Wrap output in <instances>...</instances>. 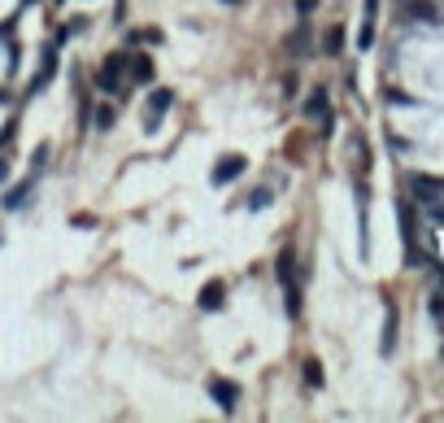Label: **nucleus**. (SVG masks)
<instances>
[{
    "label": "nucleus",
    "mask_w": 444,
    "mask_h": 423,
    "mask_svg": "<svg viewBox=\"0 0 444 423\" xmlns=\"http://www.w3.org/2000/svg\"><path fill=\"white\" fill-rule=\"evenodd\" d=\"M127 70H131V57L127 53H109V57H105V66L96 70V88L122 97V92H127Z\"/></svg>",
    "instance_id": "f257e3e1"
},
{
    "label": "nucleus",
    "mask_w": 444,
    "mask_h": 423,
    "mask_svg": "<svg viewBox=\"0 0 444 423\" xmlns=\"http://www.w3.org/2000/svg\"><path fill=\"white\" fill-rule=\"evenodd\" d=\"M170 105H174V92H170V88H157V92H148V101H144V131H157Z\"/></svg>",
    "instance_id": "f03ea898"
},
{
    "label": "nucleus",
    "mask_w": 444,
    "mask_h": 423,
    "mask_svg": "<svg viewBox=\"0 0 444 423\" xmlns=\"http://www.w3.org/2000/svg\"><path fill=\"white\" fill-rule=\"evenodd\" d=\"M410 192L418 196V201H440V192H444V179H436V175H410Z\"/></svg>",
    "instance_id": "7ed1b4c3"
},
{
    "label": "nucleus",
    "mask_w": 444,
    "mask_h": 423,
    "mask_svg": "<svg viewBox=\"0 0 444 423\" xmlns=\"http://www.w3.org/2000/svg\"><path fill=\"white\" fill-rule=\"evenodd\" d=\"M239 175H244V157H239V153H231V157H222L218 166H213V188H226L231 179H239Z\"/></svg>",
    "instance_id": "20e7f679"
},
{
    "label": "nucleus",
    "mask_w": 444,
    "mask_h": 423,
    "mask_svg": "<svg viewBox=\"0 0 444 423\" xmlns=\"http://www.w3.org/2000/svg\"><path fill=\"white\" fill-rule=\"evenodd\" d=\"M305 118L331 123V97H327V88H314V92L305 97Z\"/></svg>",
    "instance_id": "39448f33"
},
{
    "label": "nucleus",
    "mask_w": 444,
    "mask_h": 423,
    "mask_svg": "<svg viewBox=\"0 0 444 423\" xmlns=\"http://www.w3.org/2000/svg\"><path fill=\"white\" fill-rule=\"evenodd\" d=\"M375 22H379V0H366L362 31H357V49H362V53H370V44H375Z\"/></svg>",
    "instance_id": "423d86ee"
},
{
    "label": "nucleus",
    "mask_w": 444,
    "mask_h": 423,
    "mask_svg": "<svg viewBox=\"0 0 444 423\" xmlns=\"http://www.w3.org/2000/svg\"><path fill=\"white\" fill-rule=\"evenodd\" d=\"M209 393H213V402H218L226 415H231L235 402H239V389H235L231 380H222V375H213V380H209Z\"/></svg>",
    "instance_id": "0eeeda50"
},
{
    "label": "nucleus",
    "mask_w": 444,
    "mask_h": 423,
    "mask_svg": "<svg viewBox=\"0 0 444 423\" xmlns=\"http://www.w3.org/2000/svg\"><path fill=\"white\" fill-rule=\"evenodd\" d=\"M397 214H401V236H405V257H410V266H418V244H414V209L410 205H397Z\"/></svg>",
    "instance_id": "6e6552de"
},
{
    "label": "nucleus",
    "mask_w": 444,
    "mask_h": 423,
    "mask_svg": "<svg viewBox=\"0 0 444 423\" xmlns=\"http://www.w3.org/2000/svg\"><path fill=\"white\" fill-rule=\"evenodd\" d=\"M196 305H200V310H222V305H226V284H222V279H209V284L200 288Z\"/></svg>",
    "instance_id": "1a4fd4ad"
},
{
    "label": "nucleus",
    "mask_w": 444,
    "mask_h": 423,
    "mask_svg": "<svg viewBox=\"0 0 444 423\" xmlns=\"http://www.w3.org/2000/svg\"><path fill=\"white\" fill-rule=\"evenodd\" d=\"M53 75H57V49H48V53H44V66H40V75L31 79V92H44L48 84H53Z\"/></svg>",
    "instance_id": "9d476101"
},
{
    "label": "nucleus",
    "mask_w": 444,
    "mask_h": 423,
    "mask_svg": "<svg viewBox=\"0 0 444 423\" xmlns=\"http://www.w3.org/2000/svg\"><path fill=\"white\" fill-rule=\"evenodd\" d=\"M379 349H383V354H392V349H397V305H392V301H388V323H383Z\"/></svg>",
    "instance_id": "9b49d317"
},
{
    "label": "nucleus",
    "mask_w": 444,
    "mask_h": 423,
    "mask_svg": "<svg viewBox=\"0 0 444 423\" xmlns=\"http://www.w3.org/2000/svg\"><path fill=\"white\" fill-rule=\"evenodd\" d=\"M405 18L410 22H436V5H431V0H410V5H405Z\"/></svg>",
    "instance_id": "f8f14e48"
},
{
    "label": "nucleus",
    "mask_w": 444,
    "mask_h": 423,
    "mask_svg": "<svg viewBox=\"0 0 444 423\" xmlns=\"http://www.w3.org/2000/svg\"><path fill=\"white\" fill-rule=\"evenodd\" d=\"M131 79H135V84H148L153 79V57L148 53H140L135 62H131Z\"/></svg>",
    "instance_id": "ddd939ff"
},
{
    "label": "nucleus",
    "mask_w": 444,
    "mask_h": 423,
    "mask_svg": "<svg viewBox=\"0 0 444 423\" xmlns=\"http://www.w3.org/2000/svg\"><path fill=\"white\" fill-rule=\"evenodd\" d=\"M305 384L309 389H322V362L318 358H305Z\"/></svg>",
    "instance_id": "4468645a"
},
{
    "label": "nucleus",
    "mask_w": 444,
    "mask_h": 423,
    "mask_svg": "<svg viewBox=\"0 0 444 423\" xmlns=\"http://www.w3.org/2000/svg\"><path fill=\"white\" fill-rule=\"evenodd\" d=\"M92 127H96V131H109V127H114V110H109V105H101V110L92 114Z\"/></svg>",
    "instance_id": "2eb2a0df"
},
{
    "label": "nucleus",
    "mask_w": 444,
    "mask_h": 423,
    "mask_svg": "<svg viewBox=\"0 0 444 423\" xmlns=\"http://www.w3.org/2000/svg\"><path fill=\"white\" fill-rule=\"evenodd\" d=\"M322 49H327V53L335 57V53L344 49V31H340V27H331V31H327V40H322Z\"/></svg>",
    "instance_id": "dca6fc26"
},
{
    "label": "nucleus",
    "mask_w": 444,
    "mask_h": 423,
    "mask_svg": "<svg viewBox=\"0 0 444 423\" xmlns=\"http://www.w3.org/2000/svg\"><path fill=\"white\" fill-rule=\"evenodd\" d=\"M27 192H31V183H18V188H14V192H9V196H5V205H9V209H18L22 201H27Z\"/></svg>",
    "instance_id": "f3484780"
},
{
    "label": "nucleus",
    "mask_w": 444,
    "mask_h": 423,
    "mask_svg": "<svg viewBox=\"0 0 444 423\" xmlns=\"http://www.w3.org/2000/svg\"><path fill=\"white\" fill-rule=\"evenodd\" d=\"M248 205H253V209H266V205H270V188H257V192H253V201H248Z\"/></svg>",
    "instance_id": "a211bd4d"
},
{
    "label": "nucleus",
    "mask_w": 444,
    "mask_h": 423,
    "mask_svg": "<svg viewBox=\"0 0 444 423\" xmlns=\"http://www.w3.org/2000/svg\"><path fill=\"white\" fill-rule=\"evenodd\" d=\"M431 218H436L440 227H444V201H431Z\"/></svg>",
    "instance_id": "6ab92c4d"
},
{
    "label": "nucleus",
    "mask_w": 444,
    "mask_h": 423,
    "mask_svg": "<svg viewBox=\"0 0 444 423\" xmlns=\"http://www.w3.org/2000/svg\"><path fill=\"white\" fill-rule=\"evenodd\" d=\"M296 9H301V14H309V9H314V0H296Z\"/></svg>",
    "instance_id": "aec40b11"
},
{
    "label": "nucleus",
    "mask_w": 444,
    "mask_h": 423,
    "mask_svg": "<svg viewBox=\"0 0 444 423\" xmlns=\"http://www.w3.org/2000/svg\"><path fill=\"white\" fill-rule=\"evenodd\" d=\"M5 175H9V166H5V157H0V179H5Z\"/></svg>",
    "instance_id": "412c9836"
},
{
    "label": "nucleus",
    "mask_w": 444,
    "mask_h": 423,
    "mask_svg": "<svg viewBox=\"0 0 444 423\" xmlns=\"http://www.w3.org/2000/svg\"><path fill=\"white\" fill-rule=\"evenodd\" d=\"M222 5H239V0H222Z\"/></svg>",
    "instance_id": "4be33fe9"
}]
</instances>
